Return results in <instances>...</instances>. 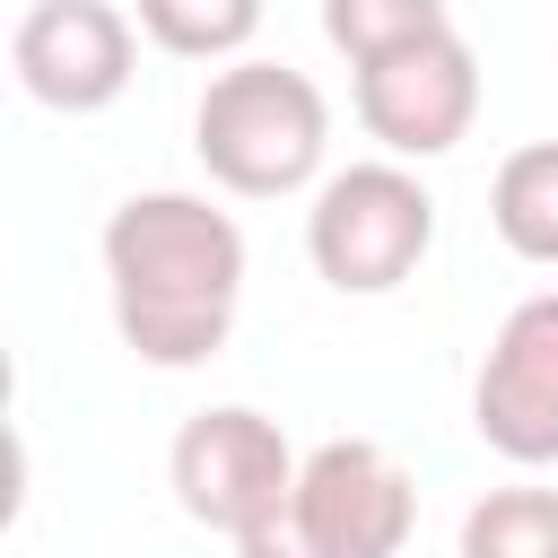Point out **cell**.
I'll list each match as a JSON object with an SVG mask.
<instances>
[{
	"label": "cell",
	"instance_id": "obj_1",
	"mask_svg": "<svg viewBox=\"0 0 558 558\" xmlns=\"http://www.w3.org/2000/svg\"><path fill=\"white\" fill-rule=\"evenodd\" d=\"M105 288L140 366H209L244 305V227L209 192H131L105 218Z\"/></svg>",
	"mask_w": 558,
	"mask_h": 558
},
{
	"label": "cell",
	"instance_id": "obj_2",
	"mask_svg": "<svg viewBox=\"0 0 558 558\" xmlns=\"http://www.w3.org/2000/svg\"><path fill=\"white\" fill-rule=\"evenodd\" d=\"M192 157L235 201H288V192L323 183L331 105H323V87L305 70L244 52V61L209 70V87L192 105Z\"/></svg>",
	"mask_w": 558,
	"mask_h": 558
},
{
	"label": "cell",
	"instance_id": "obj_3",
	"mask_svg": "<svg viewBox=\"0 0 558 558\" xmlns=\"http://www.w3.org/2000/svg\"><path fill=\"white\" fill-rule=\"evenodd\" d=\"M436 244V192L401 166V157H357L340 174L314 183L305 209V262L323 288L340 296H392L401 279H418Z\"/></svg>",
	"mask_w": 558,
	"mask_h": 558
},
{
	"label": "cell",
	"instance_id": "obj_4",
	"mask_svg": "<svg viewBox=\"0 0 558 558\" xmlns=\"http://www.w3.org/2000/svg\"><path fill=\"white\" fill-rule=\"evenodd\" d=\"M296 471H305V453H288L279 418H262V410H244V401L192 410V418L174 427V445H166L174 506H183L201 532H227V541H244L253 523L288 514Z\"/></svg>",
	"mask_w": 558,
	"mask_h": 558
},
{
	"label": "cell",
	"instance_id": "obj_5",
	"mask_svg": "<svg viewBox=\"0 0 558 558\" xmlns=\"http://www.w3.org/2000/svg\"><path fill=\"white\" fill-rule=\"evenodd\" d=\"M349 96H357L366 140H375L384 157L418 166V157H445V148L471 140V122H480V52L445 26V35L410 44V52L366 61Z\"/></svg>",
	"mask_w": 558,
	"mask_h": 558
},
{
	"label": "cell",
	"instance_id": "obj_6",
	"mask_svg": "<svg viewBox=\"0 0 558 558\" xmlns=\"http://www.w3.org/2000/svg\"><path fill=\"white\" fill-rule=\"evenodd\" d=\"M471 427L514 471L558 462V288H532L497 323V340L471 375Z\"/></svg>",
	"mask_w": 558,
	"mask_h": 558
},
{
	"label": "cell",
	"instance_id": "obj_7",
	"mask_svg": "<svg viewBox=\"0 0 558 558\" xmlns=\"http://www.w3.org/2000/svg\"><path fill=\"white\" fill-rule=\"evenodd\" d=\"M9 70L44 113H105L140 70V17L113 0H35L9 35Z\"/></svg>",
	"mask_w": 558,
	"mask_h": 558
},
{
	"label": "cell",
	"instance_id": "obj_8",
	"mask_svg": "<svg viewBox=\"0 0 558 558\" xmlns=\"http://www.w3.org/2000/svg\"><path fill=\"white\" fill-rule=\"evenodd\" d=\"M288 514H296L331 558H401V541H410V523H418V480H410L384 445L331 436V445L305 453Z\"/></svg>",
	"mask_w": 558,
	"mask_h": 558
},
{
	"label": "cell",
	"instance_id": "obj_9",
	"mask_svg": "<svg viewBox=\"0 0 558 558\" xmlns=\"http://www.w3.org/2000/svg\"><path fill=\"white\" fill-rule=\"evenodd\" d=\"M488 227L514 262L558 270V140H523L506 148L497 183H488Z\"/></svg>",
	"mask_w": 558,
	"mask_h": 558
},
{
	"label": "cell",
	"instance_id": "obj_10",
	"mask_svg": "<svg viewBox=\"0 0 558 558\" xmlns=\"http://www.w3.org/2000/svg\"><path fill=\"white\" fill-rule=\"evenodd\" d=\"M131 17L174 61H244L262 35V0H131Z\"/></svg>",
	"mask_w": 558,
	"mask_h": 558
},
{
	"label": "cell",
	"instance_id": "obj_11",
	"mask_svg": "<svg viewBox=\"0 0 558 558\" xmlns=\"http://www.w3.org/2000/svg\"><path fill=\"white\" fill-rule=\"evenodd\" d=\"M445 26H453L445 0H323V44H331L349 70H366V61H384V52H410V44L445 35Z\"/></svg>",
	"mask_w": 558,
	"mask_h": 558
},
{
	"label": "cell",
	"instance_id": "obj_12",
	"mask_svg": "<svg viewBox=\"0 0 558 558\" xmlns=\"http://www.w3.org/2000/svg\"><path fill=\"white\" fill-rule=\"evenodd\" d=\"M453 549H462V558H558V488L514 480V488L471 497Z\"/></svg>",
	"mask_w": 558,
	"mask_h": 558
},
{
	"label": "cell",
	"instance_id": "obj_13",
	"mask_svg": "<svg viewBox=\"0 0 558 558\" xmlns=\"http://www.w3.org/2000/svg\"><path fill=\"white\" fill-rule=\"evenodd\" d=\"M235 558H331L296 514H270V523H253L244 541H235Z\"/></svg>",
	"mask_w": 558,
	"mask_h": 558
}]
</instances>
